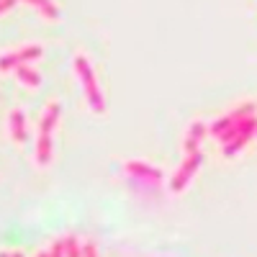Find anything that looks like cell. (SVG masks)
I'll return each instance as SVG.
<instances>
[{"label": "cell", "mask_w": 257, "mask_h": 257, "mask_svg": "<svg viewBox=\"0 0 257 257\" xmlns=\"http://www.w3.org/2000/svg\"><path fill=\"white\" fill-rule=\"evenodd\" d=\"M72 72H75V80L82 90V98L88 103V108L95 113V116H105L108 113V103H105V93L98 82V75H95V67L88 54L77 52L72 57Z\"/></svg>", "instance_id": "1"}, {"label": "cell", "mask_w": 257, "mask_h": 257, "mask_svg": "<svg viewBox=\"0 0 257 257\" xmlns=\"http://www.w3.org/2000/svg\"><path fill=\"white\" fill-rule=\"evenodd\" d=\"M121 173L128 178L132 188H137L144 198H157L162 193V183H165V175L157 165H152L149 160H126L121 165Z\"/></svg>", "instance_id": "2"}, {"label": "cell", "mask_w": 257, "mask_h": 257, "mask_svg": "<svg viewBox=\"0 0 257 257\" xmlns=\"http://www.w3.org/2000/svg\"><path fill=\"white\" fill-rule=\"evenodd\" d=\"M254 134H257V116L242 118L239 123H234L231 128H226V132L219 137V149H221V155H224V157L239 155Z\"/></svg>", "instance_id": "3"}, {"label": "cell", "mask_w": 257, "mask_h": 257, "mask_svg": "<svg viewBox=\"0 0 257 257\" xmlns=\"http://www.w3.org/2000/svg\"><path fill=\"white\" fill-rule=\"evenodd\" d=\"M203 165V152H193V155H183V162L175 167V173L167 180V190L173 196H180V193L193 183V178L198 175V170Z\"/></svg>", "instance_id": "4"}, {"label": "cell", "mask_w": 257, "mask_h": 257, "mask_svg": "<svg viewBox=\"0 0 257 257\" xmlns=\"http://www.w3.org/2000/svg\"><path fill=\"white\" fill-rule=\"evenodd\" d=\"M41 54H44V49L39 44H21V47L6 49V52H0V72H16L24 64L36 62Z\"/></svg>", "instance_id": "5"}, {"label": "cell", "mask_w": 257, "mask_h": 257, "mask_svg": "<svg viewBox=\"0 0 257 257\" xmlns=\"http://www.w3.org/2000/svg\"><path fill=\"white\" fill-rule=\"evenodd\" d=\"M254 111H257V103H254V100H242L239 105H234L231 111L221 113L219 118H213V121L208 123V134L219 139L226 128H231L234 123H239V121L247 118V116H254Z\"/></svg>", "instance_id": "6"}, {"label": "cell", "mask_w": 257, "mask_h": 257, "mask_svg": "<svg viewBox=\"0 0 257 257\" xmlns=\"http://www.w3.org/2000/svg\"><path fill=\"white\" fill-rule=\"evenodd\" d=\"M208 134V126L206 121L196 118V121H190L185 126V134H183V142H180V149H183V155H193V152H201V144Z\"/></svg>", "instance_id": "7"}, {"label": "cell", "mask_w": 257, "mask_h": 257, "mask_svg": "<svg viewBox=\"0 0 257 257\" xmlns=\"http://www.w3.org/2000/svg\"><path fill=\"white\" fill-rule=\"evenodd\" d=\"M62 121V108L57 100H49L44 108L39 113V123H36V134H44V137H52L54 139V132Z\"/></svg>", "instance_id": "8"}, {"label": "cell", "mask_w": 257, "mask_h": 257, "mask_svg": "<svg viewBox=\"0 0 257 257\" xmlns=\"http://www.w3.org/2000/svg\"><path fill=\"white\" fill-rule=\"evenodd\" d=\"M8 134H11L13 144H26V139H29V118L21 108H13L8 113Z\"/></svg>", "instance_id": "9"}, {"label": "cell", "mask_w": 257, "mask_h": 257, "mask_svg": "<svg viewBox=\"0 0 257 257\" xmlns=\"http://www.w3.org/2000/svg\"><path fill=\"white\" fill-rule=\"evenodd\" d=\"M21 3L34 8L41 16V21H47V24H57L59 21V6L54 0H21Z\"/></svg>", "instance_id": "10"}, {"label": "cell", "mask_w": 257, "mask_h": 257, "mask_svg": "<svg viewBox=\"0 0 257 257\" xmlns=\"http://www.w3.org/2000/svg\"><path fill=\"white\" fill-rule=\"evenodd\" d=\"M16 80L24 85L26 90H36L41 88V82H44V77H41V72L34 67V64H24V67L16 70Z\"/></svg>", "instance_id": "11"}, {"label": "cell", "mask_w": 257, "mask_h": 257, "mask_svg": "<svg viewBox=\"0 0 257 257\" xmlns=\"http://www.w3.org/2000/svg\"><path fill=\"white\" fill-rule=\"evenodd\" d=\"M82 257H100L98 244H95L93 239H85V242H82Z\"/></svg>", "instance_id": "12"}, {"label": "cell", "mask_w": 257, "mask_h": 257, "mask_svg": "<svg viewBox=\"0 0 257 257\" xmlns=\"http://www.w3.org/2000/svg\"><path fill=\"white\" fill-rule=\"evenodd\" d=\"M16 3H18V0H0V16L11 13V11L16 8Z\"/></svg>", "instance_id": "13"}, {"label": "cell", "mask_w": 257, "mask_h": 257, "mask_svg": "<svg viewBox=\"0 0 257 257\" xmlns=\"http://www.w3.org/2000/svg\"><path fill=\"white\" fill-rule=\"evenodd\" d=\"M34 257H49V249H39Z\"/></svg>", "instance_id": "14"}, {"label": "cell", "mask_w": 257, "mask_h": 257, "mask_svg": "<svg viewBox=\"0 0 257 257\" xmlns=\"http://www.w3.org/2000/svg\"><path fill=\"white\" fill-rule=\"evenodd\" d=\"M11 257H24V252H18V249H13V252H11Z\"/></svg>", "instance_id": "15"}, {"label": "cell", "mask_w": 257, "mask_h": 257, "mask_svg": "<svg viewBox=\"0 0 257 257\" xmlns=\"http://www.w3.org/2000/svg\"><path fill=\"white\" fill-rule=\"evenodd\" d=\"M0 257H11V252H0Z\"/></svg>", "instance_id": "16"}]
</instances>
